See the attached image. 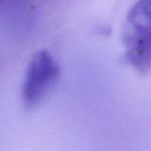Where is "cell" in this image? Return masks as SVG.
Returning a JSON list of instances; mask_svg holds the SVG:
<instances>
[{"label":"cell","instance_id":"3","mask_svg":"<svg viewBox=\"0 0 151 151\" xmlns=\"http://www.w3.org/2000/svg\"><path fill=\"white\" fill-rule=\"evenodd\" d=\"M2 1H3V0H0V3H1V2H2Z\"/></svg>","mask_w":151,"mask_h":151},{"label":"cell","instance_id":"1","mask_svg":"<svg viewBox=\"0 0 151 151\" xmlns=\"http://www.w3.org/2000/svg\"><path fill=\"white\" fill-rule=\"evenodd\" d=\"M124 57L140 73L151 68V0H137L125 19Z\"/></svg>","mask_w":151,"mask_h":151},{"label":"cell","instance_id":"2","mask_svg":"<svg viewBox=\"0 0 151 151\" xmlns=\"http://www.w3.org/2000/svg\"><path fill=\"white\" fill-rule=\"evenodd\" d=\"M60 74L58 62L47 50L35 52L28 64L21 90L23 105L28 109L39 106L55 88Z\"/></svg>","mask_w":151,"mask_h":151}]
</instances>
